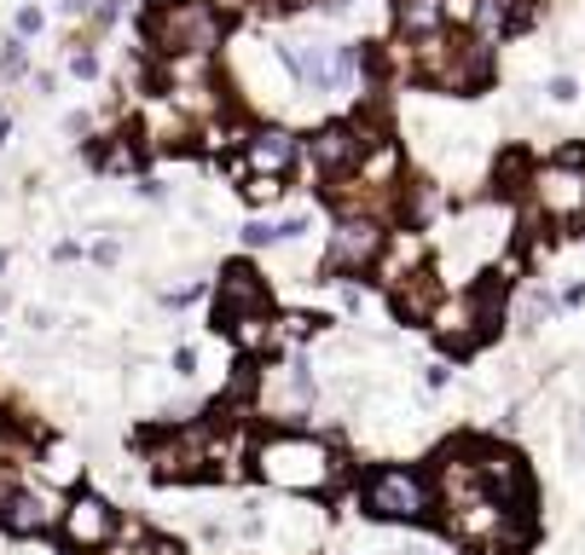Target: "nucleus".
I'll list each match as a JSON object with an SVG mask.
<instances>
[{
    "instance_id": "1",
    "label": "nucleus",
    "mask_w": 585,
    "mask_h": 555,
    "mask_svg": "<svg viewBox=\"0 0 585 555\" xmlns=\"http://www.w3.org/2000/svg\"><path fill=\"white\" fill-rule=\"evenodd\" d=\"M227 35L215 0H163L157 12H146V41L163 58H209Z\"/></svg>"
},
{
    "instance_id": "2",
    "label": "nucleus",
    "mask_w": 585,
    "mask_h": 555,
    "mask_svg": "<svg viewBox=\"0 0 585 555\" xmlns=\"http://www.w3.org/2000/svg\"><path fill=\"white\" fill-rule=\"evenodd\" d=\"M255 469L267 486H285V492H325L336 481V463H331V446L313 440V435H273L255 446Z\"/></svg>"
},
{
    "instance_id": "3",
    "label": "nucleus",
    "mask_w": 585,
    "mask_h": 555,
    "mask_svg": "<svg viewBox=\"0 0 585 555\" xmlns=\"http://www.w3.org/2000/svg\"><path fill=\"white\" fill-rule=\"evenodd\" d=\"M528 197L544 220L569 226V220H585V151H557L544 169H534L528 180Z\"/></svg>"
},
{
    "instance_id": "4",
    "label": "nucleus",
    "mask_w": 585,
    "mask_h": 555,
    "mask_svg": "<svg viewBox=\"0 0 585 555\" xmlns=\"http://www.w3.org/2000/svg\"><path fill=\"white\" fill-rule=\"evenodd\" d=\"M417 76L429 81L440 93H463L475 88L481 76H487V47H475V41L463 35H423V53H417Z\"/></svg>"
},
{
    "instance_id": "5",
    "label": "nucleus",
    "mask_w": 585,
    "mask_h": 555,
    "mask_svg": "<svg viewBox=\"0 0 585 555\" xmlns=\"http://www.w3.org/2000/svg\"><path fill=\"white\" fill-rule=\"evenodd\" d=\"M366 509L377 521H423L429 516V486L412 469H377L366 481Z\"/></svg>"
},
{
    "instance_id": "6",
    "label": "nucleus",
    "mask_w": 585,
    "mask_h": 555,
    "mask_svg": "<svg viewBox=\"0 0 585 555\" xmlns=\"http://www.w3.org/2000/svg\"><path fill=\"white\" fill-rule=\"evenodd\" d=\"M382 243H389V232H382L377 215H342L325 243V261L331 273H366V266L382 261Z\"/></svg>"
},
{
    "instance_id": "7",
    "label": "nucleus",
    "mask_w": 585,
    "mask_h": 555,
    "mask_svg": "<svg viewBox=\"0 0 585 555\" xmlns=\"http://www.w3.org/2000/svg\"><path fill=\"white\" fill-rule=\"evenodd\" d=\"M371 122H336V128H319L313 134V162L325 180H348L359 174V162L371 157Z\"/></svg>"
},
{
    "instance_id": "8",
    "label": "nucleus",
    "mask_w": 585,
    "mask_h": 555,
    "mask_svg": "<svg viewBox=\"0 0 585 555\" xmlns=\"http://www.w3.org/2000/svg\"><path fill=\"white\" fill-rule=\"evenodd\" d=\"M58 539H65L70 550H105L116 539V509L105 498H93V492H76V498L65 504V516H58Z\"/></svg>"
},
{
    "instance_id": "9",
    "label": "nucleus",
    "mask_w": 585,
    "mask_h": 555,
    "mask_svg": "<svg viewBox=\"0 0 585 555\" xmlns=\"http://www.w3.org/2000/svg\"><path fill=\"white\" fill-rule=\"evenodd\" d=\"M151 475H163V481H197V475H209V446L197 440V435L151 440Z\"/></svg>"
},
{
    "instance_id": "10",
    "label": "nucleus",
    "mask_w": 585,
    "mask_h": 555,
    "mask_svg": "<svg viewBox=\"0 0 585 555\" xmlns=\"http://www.w3.org/2000/svg\"><path fill=\"white\" fill-rule=\"evenodd\" d=\"M255 313H267V284H261V273H250V266H227L215 319L220 324H238V319H255Z\"/></svg>"
},
{
    "instance_id": "11",
    "label": "nucleus",
    "mask_w": 585,
    "mask_h": 555,
    "mask_svg": "<svg viewBox=\"0 0 585 555\" xmlns=\"http://www.w3.org/2000/svg\"><path fill=\"white\" fill-rule=\"evenodd\" d=\"M290 169H296V139L278 134V128L244 139V151H238V174H278L285 180Z\"/></svg>"
},
{
    "instance_id": "12",
    "label": "nucleus",
    "mask_w": 585,
    "mask_h": 555,
    "mask_svg": "<svg viewBox=\"0 0 585 555\" xmlns=\"http://www.w3.org/2000/svg\"><path fill=\"white\" fill-rule=\"evenodd\" d=\"M58 516H65V509H53L47 492H24V486H18L12 504L0 509V527H7L12 539H42V532H47Z\"/></svg>"
},
{
    "instance_id": "13",
    "label": "nucleus",
    "mask_w": 585,
    "mask_h": 555,
    "mask_svg": "<svg viewBox=\"0 0 585 555\" xmlns=\"http://www.w3.org/2000/svg\"><path fill=\"white\" fill-rule=\"evenodd\" d=\"M435 307H440V284H435V273H412V278H400V284H394V319L423 324V319H435Z\"/></svg>"
},
{
    "instance_id": "14",
    "label": "nucleus",
    "mask_w": 585,
    "mask_h": 555,
    "mask_svg": "<svg viewBox=\"0 0 585 555\" xmlns=\"http://www.w3.org/2000/svg\"><path fill=\"white\" fill-rule=\"evenodd\" d=\"M447 18V0H394V30L400 35H435Z\"/></svg>"
},
{
    "instance_id": "15",
    "label": "nucleus",
    "mask_w": 585,
    "mask_h": 555,
    "mask_svg": "<svg viewBox=\"0 0 585 555\" xmlns=\"http://www.w3.org/2000/svg\"><path fill=\"white\" fill-rule=\"evenodd\" d=\"M417 261H423V238H417V232H400L394 243H382V273H389V284L423 273Z\"/></svg>"
},
{
    "instance_id": "16",
    "label": "nucleus",
    "mask_w": 585,
    "mask_h": 555,
    "mask_svg": "<svg viewBox=\"0 0 585 555\" xmlns=\"http://www.w3.org/2000/svg\"><path fill=\"white\" fill-rule=\"evenodd\" d=\"M528 180H534V169H528V157H521V151H504V157H498V174H493V185H498L504 197H516Z\"/></svg>"
},
{
    "instance_id": "17",
    "label": "nucleus",
    "mask_w": 585,
    "mask_h": 555,
    "mask_svg": "<svg viewBox=\"0 0 585 555\" xmlns=\"http://www.w3.org/2000/svg\"><path fill=\"white\" fill-rule=\"evenodd\" d=\"M244 250H267V243H278V238H290V226L285 220H244Z\"/></svg>"
},
{
    "instance_id": "18",
    "label": "nucleus",
    "mask_w": 585,
    "mask_h": 555,
    "mask_svg": "<svg viewBox=\"0 0 585 555\" xmlns=\"http://www.w3.org/2000/svg\"><path fill=\"white\" fill-rule=\"evenodd\" d=\"M244 197L255 203V209H267V203L285 197V180L278 174H244Z\"/></svg>"
},
{
    "instance_id": "19",
    "label": "nucleus",
    "mask_w": 585,
    "mask_h": 555,
    "mask_svg": "<svg viewBox=\"0 0 585 555\" xmlns=\"http://www.w3.org/2000/svg\"><path fill=\"white\" fill-rule=\"evenodd\" d=\"M99 162H105L111 174H134L139 169V151H134V139H116L111 151H99Z\"/></svg>"
},
{
    "instance_id": "20",
    "label": "nucleus",
    "mask_w": 585,
    "mask_h": 555,
    "mask_svg": "<svg viewBox=\"0 0 585 555\" xmlns=\"http://www.w3.org/2000/svg\"><path fill=\"white\" fill-rule=\"evenodd\" d=\"M557 313V296L551 290H528V301H521V324H544Z\"/></svg>"
},
{
    "instance_id": "21",
    "label": "nucleus",
    "mask_w": 585,
    "mask_h": 555,
    "mask_svg": "<svg viewBox=\"0 0 585 555\" xmlns=\"http://www.w3.org/2000/svg\"><path fill=\"white\" fill-rule=\"evenodd\" d=\"M435 215V192H429V185H412V192H406V220H429Z\"/></svg>"
},
{
    "instance_id": "22",
    "label": "nucleus",
    "mask_w": 585,
    "mask_h": 555,
    "mask_svg": "<svg viewBox=\"0 0 585 555\" xmlns=\"http://www.w3.org/2000/svg\"><path fill=\"white\" fill-rule=\"evenodd\" d=\"M24 65H30L24 41H7V47H0V76H24Z\"/></svg>"
},
{
    "instance_id": "23",
    "label": "nucleus",
    "mask_w": 585,
    "mask_h": 555,
    "mask_svg": "<svg viewBox=\"0 0 585 555\" xmlns=\"http://www.w3.org/2000/svg\"><path fill=\"white\" fill-rule=\"evenodd\" d=\"M544 93H551L557 105H574V93H580V88H574V76H557V81H551V88H544Z\"/></svg>"
},
{
    "instance_id": "24",
    "label": "nucleus",
    "mask_w": 585,
    "mask_h": 555,
    "mask_svg": "<svg viewBox=\"0 0 585 555\" xmlns=\"http://www.w3.org/2000/svg\"><path fill=\"white\" fill-rule=\"evenodd\" d=\"M70 70L82 76V81H93V76H99V58H93V53H70Z\"/></svg>"
},
{
    "instance_id": "25",
    "label": "nucleus",
    "mask_w": 585,
    "mask_h": 555,
    "mask_svg": "<svg viewBox=\"0 0 585 555\" xmlns=\"http://www.w3.org/2000/svg\"><path fill=\"white\" fill-rule=\"evenodd\" d=\"M313 331H319V319H308V313L285 319V336H313Z\"/></svg>"
},
{
    "instance_id": "26",
    "label": "nucleus",
    "mask_w": 585,
    "mask_h": 555,
    "mask_svg": "<svg viewBox=\"0 0 585 555\" xmlns=\"http://www.w3.org/2000/svg\"><path fill=\"white\" fill-rule=\"evenodd\" d=\"M12 492H18V481H12V463H0V509L12 504Z\"/></svg>"
},
{
    "instance_id": "27",
    "label": "nucleus",
    "mask_w": 585,
    "mask_h": 555,
    "mask_svg": "<svg viewBox=\"0 0 585 555\" xmlns=\"http://www.w3.org/2000/svg\"><path fill=\"white\" fill-rule=\"evenodd\" d=\"M35 30H42V12L24 7V12H18V35H35Z\"/></svg>"
},
{
    "instance_id": "28",
    "label": "nucleus",
    "mask_w": 585,
    "mask_h": 555,
    "mask_svg": "<svg viewBox=\"0 0 585 555\" xmlns=\"http://www.w3.org/2000/svg\"><path fill=\"white\" fill-rule=\"evenodd\" d=\"M174 370H180V377H192V370H197V354H192V347H180V354H174Z\"/></svg>"
},
{
    "instance_id": "29",
    "label": "nucleus",
    "mask_w": 585,
    "mask_h": 555,
    "mask_svg": "<svg viewBox=\"0 0 585 555\" xmlns=\"http://www.w3.org/2000/svg\"><path fill=\"white\" fill-rule=\"evenodd\" d=\"M116 255H123V250H116V243H111V238H105V243H93V261H99V266H111Z\"/></svg>"
},
{
    "instance_id": "30",
    "label": "nucleus",
    "mask_w": 585,
    "mask_h": 555,
    "mask_svg": "<svg viewBox=\"0 0 585 555\" xmlns=\"http://www.w3.org/2000/svg\"><path fill=\"white\" fill-rule=\"evenodd\" d=\"M58 7H65L70 18H82V12H93V0H58Z\"/></svg>"
},
{
    "instance_id": "31",
    "label": "nucleus",
    "mask_w": 585,
    "mask_h": 555,
    "mask_svg": "<svg viewBox=\"0 0 585 555\" xmlns=\"http://www.w3.org/2000/svg\"><path fill=\"white\" fill-rule=\"evenodd\" d=\"M151 555H180V550H174V544H157V550H151Z\"/></svg>"
},
{
    "instance_id": "32",
    "label": "nucleus",
    "mask_w": 585,
    "mask_h": 555,
    "mask_svg": "<svg viewBox=\"0 0 585 555\" xmlns=\"http://www.w3.org/2000/svg\"><path fill=\"white\" fill-rule=\"evenodd\" d=\"M0 266H7V250H0Z\"/></svg>"
}]
</instances>
